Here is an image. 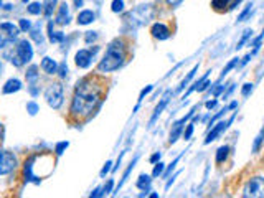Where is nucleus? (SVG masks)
Instances as JSON below:
<instances>
[{
    "label": "nucleus",
    "mask_w": 264,
    "mask_h": 198,
    "mask_svg": "<svg viewBox=\"0 0 264 198\" xmlns=\"http://www.w3.org/2000/svg\"><path fill=\"white\" fill-rule=\"evenodd\" d=\"M253 91H254V84L253 83H246V84H243V88H241V96L248 98Z\"/></svg>",
    "instance_id": "72a5a7b5"
},
{
    "label": "nucleus",
    "mask_w": 264,
    "mask_h": 198,
    "mask_svg": "<svg viewBox=\"0 0 264 198\" xmlns=\"http://www.w3.org/2000/svg\"><path fill=\"white\" fill-rule=\"evenodd\" d=\"M126 60V48L124 43L116 40L107 47L106 55L98 65V71L99 73H112V71L119 70L122 65H124Z\"/></svg>",
    "instance_id": "f03ea898"
},
{
    "label": "nucleus",
    "mask_w": 264,
    "mask_h": 198,
    "mask_svg": "<svg viewBox=\"0 0 264 198\" xmlns=\"http://www.w3.org/2000/svg\"><path fill=\"white\" fill-rule=\"evenodd\" d=\"M172 94H174L172 91H167V93H165V96L162 98V101L158 102V106L156 107V111H154L152 118H150V121H149V129L152 127V125L157 123V119L160 118V114L163 112V109H165V107L168 106V102H170V96H172Z\"/></svg>",
    "instance_id": "9b49d317"
},
{
    "label": "nucleus",
    "mask_w": 264,
    "mask_h": 198,
    "mask_svg": "<svg viewBox=\"0 0 264 198\" xmlns=\"http://www.w3.org/2000/svg\"><path fill=\"white\" fill-rule=\"evenodd\" d=\"M104 195V192H103V188L101 187H99V188H96V190H94V192H91V198H96V197H103Z\"/></svg>",
    "instance_id": "8fccbe9b"
},
{
    "label": "nucleus",
    "mask_w": 264,
    "mask_h": 198,
    "mask_svg": "<svg viewBox=\"0 0 264 198\" xmlns=\"http://www.w3.org/2000/svg\"><path fill=\"white\" fill-rule=\"evenodd\" d=\"M165 2L168 3V7L177 8V7H180V5H182V2H184V0H165Z\"/></svg>",
    "instance_id": "49530a36"
},
{
    "label": "nucleus",
    "mask_w": 264,
    "mask_h": 198,
    "mask_svg": "<svg viewBox=\"0 0 264 198\" xmlns=\"http://www.w3.org/2000/svg\"><path fill=\"white\" fill-rule=\"evenodd\" d=\"M111 10L114 12V13L124 12V2H122V0H112V3H111Z\"/></svg>",
    "instance_id": "473e14b6"
},
{
    "label": "nucleus",
    "mask_w": 264,
    "mask_h": 198,
    "mask_svg": "<svg viewBox=\"0 0 264 198\" xmlns=\"http://www.w3.org/2000/svg\"><path fill=\"white\" fill-rule=\"evenodd\" d=\"M42 70L47 74H56L58 73V63L53 60V58L45 56L42 60Z\"/></svg>",
    "instance_id": "2eb2a0df"
},
{
    "label": "nucleus",
    "mask_w": 264,
    "mask_h": 198,
    "mask_svg": "<svg viewBox=\"0 0 264 198\" xmlns=\"http://www.w3.org/2000/svg\"><path fill=\"white\" fill-rule=\"evenodd\" d=\"M253 13V3H248L246 7L243 8V12L238 15V20H236V24H243V22H246L248 20V17Z\"/></svg>",
    "instance_id": "c85d7f7f"
},
{
    "label": "nucleus",
    "mask_w": 264,
    "mask_h": 198,
    "mask_svg": "<svg viewBox=\"0 0 264 198\" xmlns=\"http://www.w3.org/2000/svg\"><path fill=\"white\" fill-rule=\"evenodd\" d=\"M251 58H253V55H251V53H248V55H246V56H244V58H243V60H241V61H239V65H238V66H244V65H246V63H248L249 60H251Z\"/></svg>",
    "instance_id": "603ef678"
},
{
    "label": "nucleus",
    "mask_w": 264,
    "mask_h": 198,
    "mask_svg": "<svg viewBox=\"0 0 264 198\" xmlns=\"http://www.w3.org/2000/svg\"><path fill=\"white\" fill-rule=\"evenodd\" d=\"M24 2H25V3H26V2H28V0H24Z\"/></svg>",
    "instance_id": "680f3d73"
},
{
    "label": "nucleus",
    "mask_w": 264,
    "mask_h": 198,
    "mask_svg": "<svg viewBox=\"0 0 264 198\" xmlns=\"http://www.w3.org/2000/svg\"><path fill=\"white\" fill-rule=\"evenodd\" d=\"M184 154H185V152H182L180 155H177V157H175V159H174V162H172L170 165H165V172L162 173V177H163V178H168V177H170V173H172V172H174V170H175L177 164H179V162L182 160V157H184Z\"/></svg>",
    "instance_id": "a878e982"
},
{
    "label": "nucleus",
    "mask_w": 264,
    "mask_h": 198,
    "mask_svg": "<svg viewBox=\"0 0 264 198\" xmlns=\"http://www.w3.org/2000/svg\"><path fill=\"white\" fill-rule=\"evenodd\" d=\"M238 65H239V58H231V61H228V65H226L225 68H223L221 74H220V79H218L216 83H221L223 78H225V76L228 74L233 68H236V66H238Z\"/></svg>",
    "instance_id": "5701e85b"
},
{
    "label": "nucleus",
    "mask_w": 264,
    "mask_h": 198,
    "mask_svg": "<svg viewBox=\"0 0 264 198\" xmlns=\"http://www.w3.org/2000/svg\"><path fill=\"white\" fill-rule=\"evenodd\" d=\"M235 116L236 114H233L231 118L228 119V121H218L216 124H213L210 129H208V134H207V139H205V146H208V144H211L213 141H216L218 137H221V134L225 132L226 129L230 127L231 125V123L235 121Z\"/></svg>",
    "instance_id": "423d86ee"
},
{
    "label": "nucleus",
    "mask_w": 264,
    "mask_h": 198,
    "mask_svg": "<svg viewBox=\"0 0 264 198\" xmlns=\"http://www.w3.org/2000/svg\"><path fill=\"white\" fill-rule=\"evenodd\" d=\"M160 157H162L160 152H156V154H152V155H150L149 162H150V164H157V162L160 160Z\"/></svg>",
    "instance_id": "de8ad7c7"
},
{
    "label": "nucleus",
    "mask_w": 264,
    "mask_h": 198,
    "mask_svg": "<svg viewBox=\"0 0 264 198\" xmlns=\"http://www.w3.org/2000/svg\"><path fill=\"white\" fill-rule=\"evenodd\" d=\"M111 165H112V162H111V160H107L106 164H104V167H103L101 173H99V175H101V177H106V173L111 172Z\"/></svg>",
    "instance_id": "37998d69"
},
{
    "label": "nucleus",
    "mask_w": 264,
    "mask_h": 198,
    "mask_svg": "<svg viewBox=\"0 0 264 198\" xmlns=\"http://www.w3.org/2000/svg\"><path fill=\"white\" fill-rule=\"evenodd\" d=\"M28 12L31 13V15H40V13L43 12V3L40 2H31L28 5Z\"/></svg>",
    "instance_id": "2f4dec72"
},
{
    "label": "nucleus",
    "mask_w": 264,
    "mask_h": 198,
    "mask_svg": "<svg viewBox=\"0 0 264 198\" xmlns=\"http://www.w3.org/2000/svg\"><path fill=\"white\" fill-rule=\"evenodd\" d=\"M0 30L2 31H5L7 35H10V37H17L18 33H20V26H17V25H13L10 24V22H5V24H0Z\"/></svg>",
    "instance_id": "aec40b11"
},
{
    "label": "nucleus",
    "mask_w": 264,
    "mask_h": 198,
    "mask_svg": "<svg viewBox=\"0 0 264 198\" xmlns=\"http://www.w3.org/2000/svg\"><path fill=\"white\" fill-rule=\"evenodd\" d=\"M18 159L10 150H0V175H8L17 169Z\"/></svg>",
    "instance_id": "0eeeda50"
},
{
    "label": "nucleus",
    "mask_w": 264,
    "mask_h": 198,
    "mask_svg": "<svg viewBox=\"0 0 264 198\" xmlns=\"http://www.w3.org/2000/svg\"><path fill=\"white\" fill-rule=\"evenodd\" d=\"M231 3L233 0H211V7L216 12H231Z\"/></svg>",
    "instance_id": "a211bd4d"
},
{
    "label": "nucleus",
    "mask_w": 264,
    "mask_h": 198,
    "mask_svg": "<svg viewBox=\"0 0 264 198\" xmlns=\"http://www.w3.org/2000/svg\"><path fill=\"white\" fill-rule=\"evenodd\" d=\"M193 130H195V123L192 121V123H186L185 129H184V134H182V139L184 141H190L193 136Z\"/></svg>",
    "instance_id": "c756f323"
},
{
    "label": "nucleus",
    "mask_w": 264,
    "mask_h": 198,
    "mask_svg": "<svg viewBox=\"0 0 264 198\" xmlns=\"http://www.w3.org/2000/svg\"><path fill=\"white\" fill-rule=\"evenodd\" d=\"M253 33H254L253 28H246V30H244V31H243V35H241V38H239V42L236 43V50L243 48L244 45H246V43L249 42V40L253 38Z\"/></svg>",
    "instance_id": "393cba45"
},
{
    "label": "nucleus",
    "mask_w": 264,
    "mask_h": 198,
    "mask_svg": "<svg viewBox=\"0 0 264 198\" xmlns=\"http://www.w3.org/2000/svg\"><path fill=\"white\" fill-rule=\"evenodd\" d=\"M112 185H114V182H112V180H109V182L106 183V185L103 187V192H104V195H106V193H109L112 190Z\"/></svg>",
    "instance_id": "09e8293b"
},
{
    "label": "nucleus",
    "mask_w": 264,
    "mask_h": 198,
    "mask_svg": "<svg viewBox=\"0 0 264 198\" xmlns=\"http://www.w3.org/2000/svg\"><path fill=\"white\" fill-rule=\"evenodd\" d=\"M263 142H264V127L259 130V134H258L256 139H254V142H253V154H258V152L261 150Z\"/></svg>",
    "instance_id": "cd10ccee"
},
{
    "label": "nucleus",
    "mask_w": 264,
    "mask_h": 198,
    "mask_svg": "<svg viewBox=\"0 0 264 198\" xmlns=\"http://www.w3.org/2000/svg\"><path fill=\"white\" fill-rule=\"evenodd\" d=\"M228 157H230V146L218 147V150H216V154H215V162H216V164H225Z\"/></svg>",
    "instance_id": "6ab92c4d"
},
{
    "label": "nucleus",
    "mask_w": 264,
    "mask_h": 198,
    "mask_svg": "<svg viewBox=\"0 0 264 198\" xmlns=\"http://www.w3.org/2000/svg\"><path fill=\"white\" fill-rule=\"evenodd\" d=\"M150 33H152V37L158 40V42H163V40H168L172 37V31L170 28L165 25V24H162V22H157V24H154L152 25V28H150Z\"/></svg>",
    "instance_id": "9d476101"
},
{
    "label": "nucleus",
    "mask_w": 264,
    "mask_h": 198,
    "mask_svg": "<svg viewBox=\"0 0 264 198\" xmlns=\"http://www.w3.org/2000/svg\"><path fill=\"white\" fill-rule=\"evenodd\" d=\"M210 86H211V81L207 78L205 81H202V84H200V86L197 88V91H198V93H203V91H207V89L210 88Z\"/></svg>",
    "instance_id": "a19ab883"
},
{
    "label": "nucleus",
    "mask_w": 264,
    "mask_h": 198,
    "mask_svg": "<svg viewBox=\"0 0 264 198\" xmlns=\"http://www.w3.org/2000/svg\"><path fill=\"white\" fill-rule=\"evenodd\" d=\"M30 94H31V96H38V94H40V89L36 88V83L30 84Z\"/></svg>",
    "instance_id": "3c124183"
},
{
    "label": "nucleus",
    "mask_w": 264,
    "mask_h": 198,
    "mask_svg": "<svg viewBox=\"0 0 264 198\" xmlns=\"http://www.w3.org/2000/svg\"><path fill=\"white\" fill-rule=\"evenodd\" d=\"M48 37H50V42L52 43H61L65 40V35L61 31H53V25L50 24L48 25Z\"/></svg>",
    "instance_id": "b1692460"
},
{
    "label": "nucleus",
    "mask_w": 264,
    "mask_h": 198,
    "mask_svg": "<svg viewBox=\"0 0 264 198\" xmlns=\"http://www.w3.org/2000/svg\"><path fill=\"white\" fill-rule=\"evenodd\" d=\"M197 109H198V106H193L192 109L186 112V116H184L182 119L175 121V123H174V125H172V130H170V136H168V144H170V146H174V144L182 137V134H184V129H185L186 123H188V121L193 118L195 112H197Z\"/></svg>",
    "instance_id": "39448f33"
},
{
    "label": "nucleus",
    "mask_w": 264,
    "mask_h": 198,
    "mask_svg": "<svg viewBox=\"0 0 264 198\" xmlns=\"http://www.w3.org/2000/svg\"><path fill=\"white\" fill-rule=\"evenodd\" d=\"M150 91H154V86H152V84H149V86H147V88H144V89H142V91H140V94H139V104H137V106H135V111H137V109H139V106H140V102H142V101H144V98H145V96H147V94H149Z\"/></svg>",
    "instance_id": "f704fd0d"
},
{
    "label": "nucleus",
    "mask_w": 264,
    "mask_h": 198,
    "mask_svg": "<svg viewBox=\"0 0 264 198\" xmlns=\"http://www.w3.org/2000/svg\"><path fill=\"white\" fill-rule=\"evenodd\" d=\"M137 188L139 190H142L144 193H140L139 197H147L149 195V192H150V188H152V177L147 173H142V175H139V178H137Z\"/></svg>",
    "instance_id": "f8f14e48"
},
{
    "label": "nucleus",
    "mask_w": 264,
    "mask_h": 198,
    "mask_svg": "<svg viewBox=\"0 0 264 198\" xmlns=\"http://www.w3.org/2000/svg\"><path fill=\"white\" fill-rule=\"evenodd\" d=\"M68 146H70V142H58L56 144V148H54V152H56V155H61L63 152L66 150Z\"/></svg>",
    "instance_id": "4c0bfd02"
},
{
    "label": "nucleus",
    "mask_w": 264,
    "mask_h": 198,
    "mask_svg": "<svg viewBox=\"0 0 264 198\" xmlns=\"http://www.w3.org/2000/svg\"><path fill=\"white\" fill-rule=\"evenodd\" d=\"M40 111V106L36 104L35 101H30V102H26V112H28L30 116H35L36 112Z\"/></svg>",
    "instance_id": "c9c22d12"
},
{
    "label": "nucleus",
    "mask_w": 264,
    "mask_h": 198,
    "mask_svg": "<svg viewBox=\"0 0 264 198\" xmlns=\"http://www.w3.org/2000/svg\"><path fill=\"white\" fill-rule=\"evenodd\" d=\"M236 107H238V101H233V102H230V104H228V109H230V111L236 109Z\"/></svg>",
    "instance_id": "5fc2aeb1"
},
{
    "label": "nucleus",
    "mask_w": 264,
    "mask_h": 198,
    "mask_svg": "<svg viewBox=\"0 0 264 198\" xmlns=\"http://www.w3.org/2000/svg\"><path fill=\"white\" fill-rule=\"evenodd\" d=\"M7 42H5V40H3L2 37H0V48H3V45H5Z\"/></svg>",
    "instance_id": "13d9d810"
},
{
    "label": "nucleus",
    "mask_w": 264,
    "mask_h": 198,
    "mask_svg": "<svg viewBox=\"0 0 264 198\" xmlns=\"http://www.w3.org/2000/svg\"><path fill=\"white\" fill-rule=\"evenodd\" d=\"M94 19H96V15H94L93 10H81L78 13L76 22H78V25H89V24H93Z\"/></svg>",
    "instance_id": "dca6fc26"
},
{
    "label": "nucleus",
    "mask_w": 264,
    "mask_h": 198,
    "mask_svg": "<svg viewBox=\"0 0 264 198\" xmlns=\"http://www.w3.org/2000/svg\"><path fill=\"white\" fill-rule=\"evenodd\" d=\"M180 172H177L175 175H174V177H172L170 180H168V182H167V185H165V190H168V188H170L172 185H174V182H175V178H177V175H179Z\"/></svg>",
    "instance_id": "864d4df0"
},
{
    "label": "nucleus",
    "mask_w": 264,
    "mask_h": 198,
    "mask_svg": "<svg viewBox=\"0 0 264 198\" xmlns=\"http://www.w3.org/2000/svg\"><path fill=\"white\" fill-rule=\"evenodd\" d=\"M56 3H58V0H45L43 12H45V17H47V19H50V17L53 15L54 8H56Z\"/></svg>",
    "instance_id": "bb28decb"
},
{
    "label": "nucleus",
    "mask_w": 264,
    "mask_h": 198,
    "mask_svg": "<svg viewBox=\"0 0 264 198\" xmlns=\"http://www.w3.org/2000/svg\"><path fill=\"white\" fill-rule=\"evenodd\" d=\"M215 86H216V88L213 89V96H215V98H218V96H220L221 93H225V89H226V84H220V83H216Z\"/></svg>",
    "instance_id": "ea45409f"
},
{
    "label": "nucleus",
    "mask_w": 264,
    "mask_h": 198,
    "mask_svg": "<svg viewBox=\"0 0 264 198\" xmlns=\"http://www.w3.org/2000/svg\"><path fill=\"white\" fill-rule=\"evenodd\" d=\"M244 198H263L264 197V177L263 175H256V177H251L246 182V185L243 187V193H241Z\"/></svg>",
    "instance_id": "20e7f679"
},
{
    "label": "nucleus",
    "mask_w": 264,
    "mask_h": 198,
    "mask_svg": "<svg viewBox=\"0 0 264 198\" xmlns=\"http://www.w3.org/2000/svg\"><path fill=\"white\" fill-rule=\"evenodd\" d=\"M165 172V164L158 160L157 164H154V170H152V177L157 178V177H162V173Z\"/></svg>",
    "instance_id": "7c9ffc66"
},
{
    "label": "nucleus",
    "mask_w": 264,
    "mask_h": 198,
    "mask_svg": "<svg viewBox=\"0 0 264 198\" xmlns=\"http://www.w3.org/2000/svg\"><path fill=\"white\" fill-rule=\"evenodd\" d=\"M18 26H20L22 31H30L31 30V22L26 20V19H20V22H18Z\"/></svg>",
    "instance_id": "e433bc0d"
},
{
    "label": "nucleus",
    "mask_w": 264,
    "mask_h": 198,
    "mask_svg": "<svg viewBox=\"0 0 264 198\" xmlns=\"http://www.w3.org/2000/svg\"><path fill=\"white\" fill-rule=\"evenodd\" d=\"M218 106V99H211V101H207L205 102V107H207L208 111H211V109H215V107Z\"/></svg>",
    "instance_id": "c03bdc74"
},
{
    "label": "nucleus",
    "mask_w": 264,
    "mask_h": 198,
    "mask_svg": "<svg viewBox=\"0 0 264 198\" xmlns=\"http://www.w3.org/2000/svg\"><path fill=\"white\" fill-rule=\"evenodd\" d=\"M2 70H3V68H2V61H0V74H2Z\"/></svg>",
    "instance_id": "bf43d9fd"
},
{
    "label": "nucleus",
    "mask_w": 264,
    "mask_h": 198,
    "mask_svg": "<svg viewBox=\"0 0 264 198\" xmlns=\"http://www.w3.org/2000/svg\"><path fill=\"white\" fill-rule=\"evenodd\" d=\"M96 38H98V33H96V31H86V37H84L86 43H93Z\"/></svg>",
    "instance_id": "79ce46f5"
},
{
    "label": "nucleus",
    "mask_w": 264,
    "mask_h": 198,
    "mask_svg": "<svg viewBox=\"0 0 264 198\" xmlns=\"http://www.w3.org/2000/svg\"><path fill=\"white\" fill-rule=\"evenodd\" d=\"M31 37H33V38H35V40H36V42H38V43H42V42H43L42 31H40V30H33V31H31Z\"/></svg>",
    "instance_id": "a18cd8bd"
},
{
    "label": "nucleus",
    "mask_w": 264,
    "mask_h": 198,
    "mask_svg": "<svg viewBox=\"0 0 264 198\" xmlns=\"http://www.w3.org/2000/svg\"><path fill=\"white\" fill-rule=\"evenodd\" d=\"M101 99V89L89 79H83L76 84V93L71 101V114L83 118L89 116Z\"/></svg>",
    "instance_id": "f257e3e1"
},
{
    "label": "nucleus",
    "mask_w": 264,
    "mask_h": 198,
    "mask_svg": "<svg viewBox=\"0 0 264 198\" xmlns=\"http://www.w3.org/2000/svg\"><path fill=\"white\" fill-rule=\"evenodd\" d=\"M20 89H22V81L17 79V78H12L3 84L2 93L3 94H12V93H18Z\"/></svg>",
    "instance_id": "4468645a"
},
{
    "label": "nucleus",
    "mask_w": 264,
    "mask_h": 198,
    "mask_svg": "<svg viewBox=\"0 0 264 198\" xmlns=\"http://www.w3.org/2000/svg\"><path fill=\"white\" fill-rule=\"evenodd\" d=\"M45 99H47L48 106L53 109H60L65 101V89H63L61 83H52L45 89Z\"/></svg>",
    "instance_id": "7ed1b4c3"
},
{
    "label": "nucleus",
    "mask_w": 264,
    "mask_h": 198,
    "mask_svg": "<svg viewBox=\"0 0 264 198\" xmlns=\"http://www.w3.org/2000/svg\"><path fill=\"white\" fill-rule=\"evenodd\" d=\"M198 68H200V65H195L192 70L188 71V74H186V78H184L182 79V83H180V86L175 89L177 93H180V91H184V89L188 86L190 83H192V79L195 78V74H197V71H198Z\"/></svg>",
    "instance_id": "f3484780"
},
{
    "label": "nucleus",
    "mask_w": 264,
    "mask_h": 198,
    "mask_svg": "<svg viewBox=\"0 0 264 198\" xmlns=\"http://www.w3.org/2000/svg\"><path fill=\"white\" fill-rule=\"evenodd\" d=\"M25 76H26V81H28L30 84H35L36 81H38V78H40V73H38V66H36V65H31L30 68L26 70Z\"/></svg>",
    "instance_id": "412c9836"
},
{
    "label": "nucleus",
    "mask_w": 264,
    "mask_h": 198,
    "mask_svg": "<svg viewBox=\"0 0 264 198\" xmlns=\"http://www.w3.org/2000/svg\"><path fill=\"white\" fill-rule=\"evenodd\" d=\"M75 7H76V8L83 7V0H75Z\"/></svg>",
    "instance_id": "4d7b16f0"
},
{
    "label": "nucleus",
    "mask_w": 264,
    "mask_h": 198,
    "mask_svg": "<svg viewBox=\"0 0 264 198\" xmlns=\"http://www.w3.org/2000/svg\"><path fill=\"white\" fill-rule=\"evenodd\" d=\"M98 47L91 51V50H79L78 53H76V56H75V63H76V66L81 70H86V68H89L91 66V61H93V56H94V53H98Z\"/></svg>",
    "instance_id": "1a4fd4ad"
},
{
    "label": "nucleus",
    "mask_w": 264,
    "mask_h": 198,
    "mask_svg": "<svg viewBox=\"0 0 264 198\" xmlns=\"http://www.w3.org/2000/svg\"><path fill=\"white\" fill-rule=\"evenodd\" d=\"M137 160H139V157H134V160L131 162L129 164V167L126 169V172H124V175H122V180L119 182V185H117V188H116V192H119V188H122V185L127 182V178H129V175H131V172L134 170V167H135V164H137Z\"/></svg>",
    "instance_id": "4be33fe9"
},
{
    "label": "nucleus",
    "mask_w": 264,
    "mask_h": 198,
    "mask_svg": "<svg viewBox=\"0 0 264 198\" xmlns=\"http://www.w3.org/2000/svg\"><path fill=\"white\" fill-rule=\"evenodd\" d=\"M58 74H60V78H66L68 74V66H66V61H63L58 65Z\"/></svg>",
    "instance_id": "58836bf2"
},
{
    "label": "nucleus",
    "mask_w": 264,
    "mask_h": 198,
    "mask_svg": "<svg viewBox=\"0 0 264 198\" xmlns=\"http://www.w3.org/2000/svg\"><path fill=\"white\" fill-rule=\"evenodd\" d=\"M56 24L58 25H68L70 24V7L66 3H61L56 13Z\"/></svg>",
    "instance_id": "ddd939ff"
},
{
    "label": "nucleus",
    "mask_w": 264,
    "mask_h": 198,
    "mask_svg": "<svg viewBox=\"0 0 264 198\" xmlns=\"http://www.w3.org/2000/svg\"><path fill=\"white\" fill-rule=\"evenodd\" d=\"M15 55L20 58L22 63H30L31 58H33V48H31V43L28 40H20L15 48Z\"/></svg>",
    "instance_id": "6e6552de"
},
{
    "label": "nucleus",
    "mask_w": 264,
    "mask_h": 198,
    "mask_svg": "<svg viewBox=\"0 0 264 198\" xmlns=\"http://www.w3.org/2000/svg\"><path fill=\"white\" fill-rule=\"evenodd\" d=\"M0 7H2V0H0Z\"/></svg>",
    "instance_id": "052dcab7"
},
{
    "label": "nucleus",
    "mask_w": 264,
    "mask_h": 198,
    "mask_svg": "<svg viewBox=\"0 0 264 198\" xmlns=\"http://www.w3.org/2000/svg\"><path fill=\"white\" fill-rule=\"evenodd\" d=\"M3 132H5V130H3V124L0 123V142L3 141Z\"/></svg>",
    "instance_id": "6e6d98bb"
}]
</instances>
